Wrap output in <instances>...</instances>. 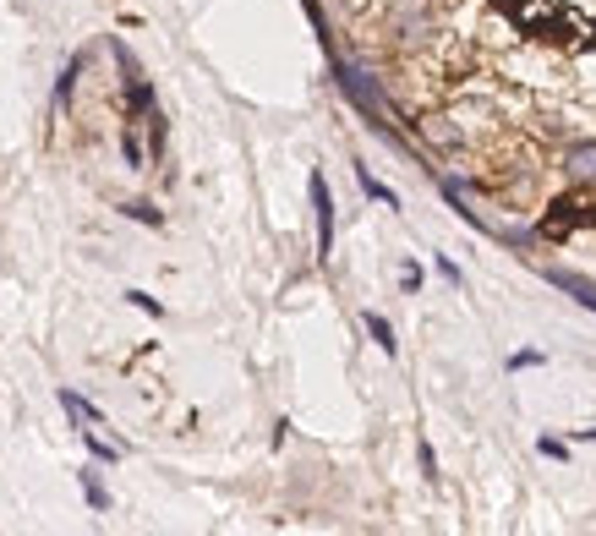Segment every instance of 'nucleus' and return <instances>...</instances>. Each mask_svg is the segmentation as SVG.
I'll use <instances>...</instances> for the list:
<instances>
[{"label": "nucleus", "instance_id": "nucleus-3", "mask_svg": "<svg viewBox=\"0 0 596 536\" xmlns=\"http://www.w3.org/2000/svg\"><path fill=\"white\" fill-rule=\"evenodd\" d=\"M367 329H372V340H378V351H383V356H400V340H394L389 318H378V312H367Z\"/></svg>", "mask_w": 596, "mask_h": 536}, {"label": "nucleus", "instance_id": "nucleus-14", "mask_svg": "<svg viewBox=\"0 0 596 536\" xmlns=\"http://www.w3.org/2000/svg\"><path fill=\"white\" fill-rule=\"evenodd\" d=\"M536 361H542V351H514L509 356V372H525V367H536Z\"/></svg>", "mask_w": 596, "mask_h": 536}, {"label": "nucleus", "instance_id": "nucleus-9", "mask_svg": "<svg viewBox=\"0 0 596 536\" xmlns=\"http://www.w3.org/2000/svg\"><path fill=\"white\" fill-rule=\"evenodd\" d=\"M121 154H126V165H132V170H143V143H137V132L121 137Z\"/></svg>", "mask_w": 596, "mask_h": 536}, {"label": "nucleus", "instance_id": "nucleus-4", "mask_svg": "<svg viewBox=\"0 0 596 536\" xmlns=\"http://www.w3.org/2000/svg\"><path fill=\"white\" fill-rule=\"evenodd\" d=\"M356 176H361V192H367L372 203H383V208H400V197H394L389 186H383L378 176H372V170H356Z\"/></svg>", "mask_w": 596, "mask_h": 536}, {"label": "nucleus", "instance_id": "nucleus-6", "mask_svg": "<svg viewBox=\"0 0 596 536\" xmlns=\"http://www.w3.org/2000/svg\"><path fill=\"white\" fill-rule=\"evenodd\" d=\"M569 176H575V181L596 176V148H575V154H569Z\"/></svg>", "mask_w": 596, "mask_h": 536}, {"label": "nucleus", "instance_id": "nucleus-10", "mask_svg": "<svg viewBox=\"0 0 596 536\" xmlns=\"http://www.w3.org/2000/svg\"><path fill=\"white\" fill-rule=\"evenodd\" d=\"M126 301H132V307H143V312H154V318H165V307H159L148 290H126Z\"/></svg>", "mask_w": 596, "mask_h": 536}, {"label": "nucleus", "instance_id": "nucleus-11", "mask_svg": "<svg viewBox=\"0 0 596 536\" xmlns=\"http://www.w3.org/2000/svg\"><path fill=\"white\" fill-rule=\"evenodd\" d=\"M88 449H93V460H104V465H115V460H121V449H110L104 438H93V433H88Z\"/></svg>", "mask_w": 596, "mask_h": 536}, {"label": "nucleus", "instance_id": "nucleus-1", "mask_svg": "<svg viewBox=\"0 0 596 536\" xmlns=\"http://www.w3.org/2000/svg\"><path fill=\"white\" fill-rule=\"evenodd\" d=\"M312 214H318V258L329 263L334 258V197H329V181H323V170H312Z\"/></svg>", "mask_w": 596, "mask_h": 536}, {"label": "nucleus", "instance_id": "nucleus-16", "mask_svg": "<svg viewBox=\"0 0 596 536\" xmlns=\"http://www.w3.org/2000/svg\"><path fill=\"white\" fill-rule=\"evenodd\" d=\"M547 454V460H569V444H558V438H542V444H536Z\"/></svg>", "mask_w": 596, "mask_h": 536}, {"label": "nucleus", "instance_id": "nucleus-2", "mask_svg": "<svg viewBox=\"0 0 596 536\" xmlns=\"http://www.w3.org/2000/svg\"><path fill=\"white\" fill-rule=\"evenodd\" d=\"M547 285L569 290V296H575V301H580V307H591V312H596V285H591V279L569 274V268H547Z\"/></svg>", "mask_w": 596, "mask_h": 536}, {"label": "nucleus", "instance_id": "nucleus-8", "mask_svg": "<svg viewBox=\"0 0 596 536\" xmlns=\"http://www.w3.org/2000/svg\"><path fill=\"white\" fill-rule=\"evenodd\" d=\"M83 493H88V504L99 509V515H104V509H110V493H104V487H99V476H93V471H83Z\"/></svg>", "mask_w": 596, "mask_h": 536}, {"label": "nucleus", "instance_id": "nucleus-12", "mask_svg": "<svg viewBox=\"0 0 596 536\" xmlns=\"http://www.w3.org/2000/svg\"><path fill=\"white\" fill-rule=\"evenodd\" d=\"M438 274H443V279H449V285H454V290H460V285H465L460 263H454V258H443V252H438Z\"/></svg>", "mask_w": 596, "mask_h": 536}, {"label": "nucleus", "instance_id": "nucleus-15", "mask_svg": "<svg viewBox=\"0 0 596 536\" xmlns=\"http://www.w3.org/2000/svg\"><path fill=\"white\" fill-rule=\"evenodd\" d=\"M126 214L143 219V225H159V208H148V203H126Z\"/></svg>", "mask_w": 596, "mask_h": 536}, {"label": "nucleus", "instance_id": "nucleus-5", "mask_svg": "<svg viewBox=\"0 0 596 536\" xmlns=\"http://www.w3.org/2000/svg\"><path fill=\"white\" fill-rule=\"evenodd\" d=\"M61 405H66V411H72V416H77V422H93V427H99V422H104V416H99V411H93V405L83 400V394H72V389H61Z\"/></svg>", "mask_w": 596, "mask_h": 536}, {"label": "nucleus", "instance_id": "nucleus-7", "mask_svg": "<svg viewBox=\"0 0 596 536\" xmlns=\"http://www.w3.org/2000/svg\"><path fill=\"white\" fill-rule=\"evenodd\" d=\"M77 72H83V55H77V61H72V66H66V72H61V83H55V104H72Z\"/></svg>", "mask_w": 596, "mask_h": 536}, {"label": "nucleus", "instance_id": "nucleus-13", "mask_svg": "<svg viewBox=\"0 0 596 536\" xmlns=\"http://www.w3.org/2000/svg\"><path fill=\"white\" fill-rule=\"evenodd\" d=\"M422 476H427V482H438V454H432L427 438H422Z\"/></svg>", "mask_w": 596, "mask_h": 536}, {"label": "nucleus", "instance_id": "nucleus-17", "mask_svg": "<svg viewBox=\"0 0 596 536\" xmlns=\"http://www.w3.org/2000/svg\"><path fill=\"white\" fill-rule=\"evenodd\" d=\"M580 438H591V444H596V427H580Z\"/></svg>", "mask_w": 596, "mask_h": 536}]
</instances>
